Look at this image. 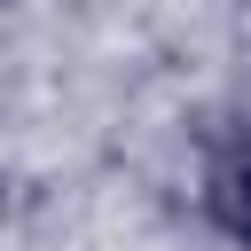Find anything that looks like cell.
<instances>
[{
  "instance_id": "6da1fadb",
  "label": "cell",
  "mask_w": 251,
  "mask_h": 251,
  "mask_svg": "<svg viewBox=\"0 0 251 251\" xmlns=\"http://www.w3.org/2000/svg\"><path fill=\"white\" fill-rule=\"evenodd\" d=\"M212 204H220V220H227L235 235H251V149L212 173Z\"/></svg>"
}]
</instances>
